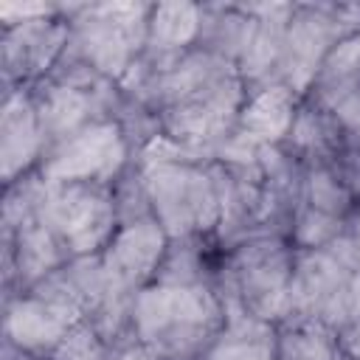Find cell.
<instances>
[{
	"label": "cell",
	"mask_w": 360,
	"mask_h": 360,
	"mask_svg": "<svg viewBox=\"0 0 360 360\" xmlns=\"http://www.w3.org/2000/svg\"><path fill=\"white\" fill-rule=\"evenodd\" d=\"M42 219L59 236L70 259L101 253L121 228L112 186L101 183H48Z\"/></svg>",
	"instance_id": "5"
},
{
	"label": "cell",
	"mask_w": 360,
	"mask_h": 360,
	"mask_svg": "<svg viewBox=\"0 0 360 360\" xmlns=\"http://www.w3.org/2000/svg\"><path fill=\"white\" fill-rule=\"evenodd\" d=\"M152 217L169 239H205L219 228V194L208 163L138 166Z\"/></svg>",
	"instance_id": "4"
},
{
	"label": "cell",
	"mask_w": 360,
	"mask_h": 360,
	"mask_svg": "<svg viewBox=\"0 0 360 360\" xmlns=\"http://www.w3.org/2000/svg\"><path fill=\"white\" fill-rule=\"evenodd\" d=\"M292 256L295 248L276 233L245 239L231 250L214 290L219 298L236 301L264 323H284L290 309Z\"/></svg>",
	"instance_id": "3"
},
{
	"label": "cell",
	"mask_w": 360,
	"mask_h": 360,
	"mask_svg": "<svg viewBox=\"0 0 360 360\" xmlns=\"http://www.w3.org/2000/svg\"><path fill=\"white\" fill-rule=\"evenodd\" d=\"M250 6H202V28L194 48H205L236 65L250 39Z\"/></svg>",
	"instance_id": "19"
},
{
	"label": "cell",
	"mask_w": 360,
	"mask_h": 360,
	"mask_svg": "<svg viewBox=\"0 0 360 360\" xmlns=\"http://www.w3.org/2000/svg\"><path fill=\"white\" fill-rule=\"evenodd\" d=\"M295 112H298V96L290 87L278 82L262 84L253 93H248L236 129L253 138L256 143L281 146L292 129Z\"/></svg>",
	"instance_id": "16"
},
{
	"label": "cell",
	"mask_w": 360,
	"mask_h": 360,
	"mask_svg": "<svg viewBox=\"0 0 360 360\" xmlns=\"http://www.w3.org/2000/svg\"><path fill=\"white\" fill-rule=\"evenodd\" d=\"M169 242L172 239L155 217L121 225L110 245L101 250V264L112 295L135 298L138 290L149 287L169 250Z\"/></svg>",
	"instance_id": "11"
},
{
	"label": "cell",
	"mask_w": 360,
	"mask_h": 360,
	"mask_svg": "<svg viewBox=\"0 0 360 360\" xmlns=\"http://www.w3.org/2000/svg\"><path fill=\"white\" fill-rule=\"evenodd\" d=\"M127 166H129V135L118 118H104L48 149L37 172L51 186L59 183L112 186L127 172Z\"/></svg>",
	"instance_id": "6"
},
{
	"label": "cell",
	"mask_w": 360,
	"mask_h": 360,
	"mask_svg": "<svg viewBox=\"0 0 360 360\" xmlns=\"http://www.w3.org/2000/svg\"><path fill=\"white\" fill-rule=\"evenodd\" d=\"M354 138H357V152H360V132H357V135H354Z\"/></svg>",
	"instance_id": "31"
},
{
	"label": "cell",
	"mask_w": 360,
	"mask_h": 360,
	"mask_svg": "<svg viewBox=\"0 0 360 360\" xmlns=\"http://www.w3.org/2000/svg\"><path fill=\"white\" fill-rule=\"evenodd\" d=\"M149 8V3H90L65 8L70 20L65 53L118 84L146 51Z\"/></svg>",
	"instance_id": "2"
},
{
	"label": "cell",
	"mask_w": 360,
	"mask_h": 360,
	"mask_svg": "<svg viewBox=\"0 0 360 360\" xmlns=\"http://www.w3.org/2000/svg\"><path fill=\"white\" fill-rule=\"evenodd\" d=\"M132 335L160 360H194L225 329V309L214 284H149L132 298Z\"/></svg>",
	"instance_id": "1"
},
{
	"label": "cell",
	"mask_w": 360,
	"mask_h": 360,
	"mask_svg": "<svg viewBox=\"0 0 360 360\" xmlns=\"http://www.w3.org/2000/svg\"><path fill=\"white\" fill-rule=\"evenodd\" d=\"M110 360H160V357H158V352H152L146 343H141V340L132 335L129 340H121V343L112 349Z\"/></svg>",
	"instance_id": "27"
},
{
	"label": "cell",
	"mask_w": 360,
	"mask_h": 360,
	"mask_svg": "<svg viewBox=\"0 0 360 360\" xmlns=\"http://www.w3.org/2000/svg\"><path fill=\"white\" fill-rule=\"evenodd\" d=\"M343 132L346 129L335 121V115L309 98L307 104H298L292 129L281 146L307 166L335 163L343 149Z\"/></svg>",
	"instance_id": "17"
},
{
	"label": "cell",
	"mask_w": 360,
	"mask_h": 360,
	"mask_svg": "<svg viewBox=\"0 0 360 360\" xmlns=\"http://www.w3.org/2000/svg\"><path fill=\"white\" fill-rule=\"evenodd\" d=\"M349 307H352V318L360 321V267L349 273Z\"/></svg>",
	"instance_id": "29"
},
{
	"label": "cell",
	"mask_w": 360,
	"mask_h": 360,
	"mask_svg": "<svg viewBox=\"0 0 360 360\" xmlns=\"http://www.w3.org/2000/svg\"><path fill=\"white\" fill-rule=\"evenodd\" d=\"M48 360H110V349L104 338L96 332V326L84 318L59 340V346L51 352Z\"/></svg>",
	"instance_id": "25"
},
{
	"label": "cell",
	"mask_w": 360,
	"mask_h": 360,
	"mask_svg": "<svg viewBox=\"0 0 360 360\" xmlns=\"http://www.w3.org/2000/svg\"><path fill=\"white\" fill-rule=\"evenodd\" d=\"M338 39H343V31L332 14V3H295L273 82L290 87L295 96H307Z\"/></svg>",
	"instance_id": "10"
},
{
	"label": "cell",
	"mask_w": 360,
	"mask_h": 360,
	"mask_svg": "<svg viewBox=\"0 0 360 360\" xmlns=\"http://www.w3.org/2000/svg\"><path fill=\"white\" fill-rule=\"evenodd\" d=\"M346 231L360 242V211H352L349 219H346Z\"/></svg>",
	"instance_id": "30"
},
{
	"label": "cell",
	"mask_w": 360,
	"mask_h": 360,
	"mask_svg": "<svg viewBox=\"0 0 360 360\" xmlns=\"http://www.w3.org/2000/svg\"><path fill=\"white\" fill-rule=\"evenodd\" d=\"M340 267H346L349 273L354 270V267H360V242L346 231V233H340L335 242H329L326 248H323Z\"/></svg>",
	"instance_id": "26"
},
{
	"label": "cell",
	"mask_w": 360,
	"mask_h": 360,
	"mask_svg": "<svg viewBox=\"0 0 360 360\" xmlns=\"http://www.w3.org/2000/svg\"><path fill=\"white\" fill-rule=\"evenodd\" d=\"M79 321H84V315L73 307L37 292H20L14 298H6L3 335L14 352L45 360Z\"/></svg>",
	"instance_id": "12"
},
{
	"label": "cell",
	"mask_w": 360,
	"mask_h": 360,
	"mask_svg": "<svg viewBox=\"0 0 360 360\" xmlns=\"http://www.w3.org/2000/svg\"><path fill=\"white\" fill-rule=\"evenodd\" d=\"M338 349L343 357L349 360H360V321H354L352 326H346L338 335Z\"/></svg>",
	"instance_id": "28"
},
{
	"label": "cell",
	"mask_w": 360,
	"mask_h": 360,
	"mask_svg": "<svg viewBox=\"0 0 360 360\" xmlns=\"http://www.w3.org/2000/svg\"><path fill=\"white\" fill-rule=\"evenodd\" d=\"M287 321H321L335 335L354 323L349 307V270L323 248L295 250Z\"/></svg>",
	"instance_id": "9"
},
{
	"label": "cell",
	"mask_w": 360,
	"mask_h": 360,
	"mask_svg": "<svg viewBox=\"0 0 360 360\" xmlns=\"http://www.w3.org/2000/svg\"><path fill=\"white\" fill-rule=\"evenodd\" d=\"M45 158V138L39 129L37 107L28 87L6 90L0 110V172L3 183L11 186L31 174Z\"/></svg>",
	"instance_id": "14"
},
{
	"label": "cell",
	"mask_w": 360,
	"mask_h": 360,
	"mask_svg": "<svg viewBox=\"0 0 360 360\" xmlns=\"http://www.w3.org/2000/svg\"><path fill=\"white\" fill-rule=\"evenodd\" d=\"M346 233V219L301 205L290 219V245L295 250H321Z\"/></svg>",
	"instance_id": "23"
},
{
	"label": "cell",
	"mask_w": 360,
	"mask_h": 360,
	"mask_svg": "<svg viewBox=\"0 0 360 360\" xmlns=\"http://www.w3.org/2000/svg\"><path fill=\"white\" fill-rule=\"evenodd\" d=\"M338 360H349V357H343V354H338Z\"/></svg>",
	"instance_id": "32"
},
{
	"label": "cell",
	"mask_w": 360,
	"mask_h": 360,
	"mask_svg": "<svg viewBox=\"0 0 360 360\" xmlns=\"http://www.w3.org/2000/svg\"><path fill=\"white\" fill-rule=\"evenodd\" d=\"M273 340H276V329L253 332V335L222 329V335L208 346V352L200 360H276Z\"/></svg>",
	"instance_id": "24"
},
{
	"label": "cell",
	"mask_w": 360,
	"mask_h": 360,
	"mask_svg": "<svg viewBox=\"0 0 360 360\" xmlns=\"http://www.w3.org/2000/svg\"><path fill=\"white\" fill-rule=\"evenodd\" d=\"M152 284H172V287L208 284L202 239H172Z\"/></svg>",
	"instance_id": "22"
},
{
	"label": "cell",
	"mask_w": 360,
	"mask_h": 360,
	"mask_svg": "<svg viewBox=\"0 0 360 360\" xmlns=\"http://www.w3.org/2000/svg\"><path fill=\"white\" fill-rule=\"evenodd\" d=\"M68 262L70 253L42 219V211L22 219L11 231H3V281L8 295L11 287L28 292Z\"/></svg>",
	"instance_id": "13"
},
{
	"label": "cell",
	"mask_w": 360,
	"mask_h": 360,
	"mask_svg": "<svg viewBox=\"0 0 360 360\" xmlns=\"http://www.w3.org/2000/svg\"><path fill=\"white\" fill-rule=\"evenodd\" d=\"M20 20L3 22V76L6 87H31L45 79L65 56L70 42V20L65 8L34 6L11 8Z\"/></svg>",
	"instance_id": "7"
},
{
	"label": "cell",
	"mask_w": 360,
	"mask_h": 360,
	"mask_svg": "<svg viewBox=\"0 0 360 360\" xmlns=\"http://www.w3.org/2000/svg\"><path fill=\"white\" fill-rule=\"evenodd\" d=\"M304 205L346 219L354 208V191L335 163H315L304 169Z\"/></svg>",
	"instance_id": "21"
},
{
	"label": "cell",
	"mask_w": 360,
	"mask_h": 360,
	"mask_svg": "<svg viewBox=\"0 0 360 360\" xmlns=\"http://www.w3.org/2000/svg\"><path fill=\"white\" fill-rule=\"evenodd\" d=\"M245 98L248 84L239 73H231L211 87L160 110L155 118L160 121V132L214 158L217 146L236 129Z\"/></svg>",
	"instance_id": "8"
},
{
	"label": "cell",
	"mask_w": 360,
	"mask_h": 360,
	"mask_svg": "<svg viewBox=\"0 0 360 360\" xmlns=\"http://www.w3.org/2000/svg\"><path fill=\"white\" fill-rule=\"evenodd\" d=\"M292 8L295 3H250L253 31L236 62V70L248 87L250 84L262 87L273 82V73L284 51V37H287Z\"/></svg>",
	"instance_id": "15"
},
{
	"label": "cell",
	"mask_w": 360,
	"mask_h": 360,
	"mask_svg": "<svg viewBox=\"0 0 360 360\" xmlns=\"http://www.w3.org/2000/svg\"><path fill=\"white\" fill-rule=\"evenodd\" d=\"M276 360H338V335L321 321L278 323L273 340Z\"/></svg>",
	"instance_id": "20"
},
{
	"label": "cell",
	"mask_w": 360,
	"mask_h": 360,
	"mask_svg": "<svg viewBox=\"0 0 360 360\" xmlns=\"http://www.w3.org/2000/svg\"><path fill=\"white\" fill-rule=\"evenodd\" d=\"M202 6L197 3H152L146 25V56L172 59L191 51L200 39Z\"/></svg>",
	"instance_id": "18"
}]
</instances>
